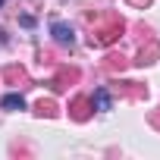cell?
Returning <instances> with one entry per match:
<instances>
[{
  "label": "cell",
  "instance_id": "obj_1",
  "mask_svg": "<svg viewBox=\"0 0 160 160\" xmlns=\"http://www.w3.org/2000/svg\"><path fill=\"white\" fill-rule=\"evenodd\" d=\"M50 32H53V38H57L60 44H72V41H75V35H72V28H69L66 22H53Z\"/></svg>",
  "mask_w": 160,
  "mask_h": 160
},
{
  "label": "cell",
  "instance_id": "obj_2",
  "mask_svg": "<svg viewBox=\"0 0 160 160\" xmlns=\"http://www.w3.org/2000/svg\"><path fill=\"white\" fill-rule=\"evenodd\" d=\"M0 107H3V110H22V107H25V101H22L19 94H7L3 101H0Z\"/></svg>",
  "mask_w": 160,
  "mask_h": 160
},
{
  "label": "cell",
  "instance_id": "obj_3",
  "mask_svg": "<svg viewBox=\"0 0 160 160\" xmlns=\"http://www.w3.org/2000/svg\"><path fill=\"white\" fill-rule=\"evenodd\" d=\"M94 104H98V110H110V94L101 88V91H94Z\"/></svg>",
  "mask_w": 160,
  "mask_h": 160
},
{
  "label": "cell",
  "instance_id": "obj_4",
  "mask_svg": "<svg viewBox=\"0 0 160 160\" xmlns=\"http://www.w3.org/2000/svg\"><path fill=\"white\" fill-rule=\"evenodd\" d=\"M0 7H3V0H0Z\"/></svg>",
  "mask_w": 160,
  "mask_h": 160
}]
</instances>
